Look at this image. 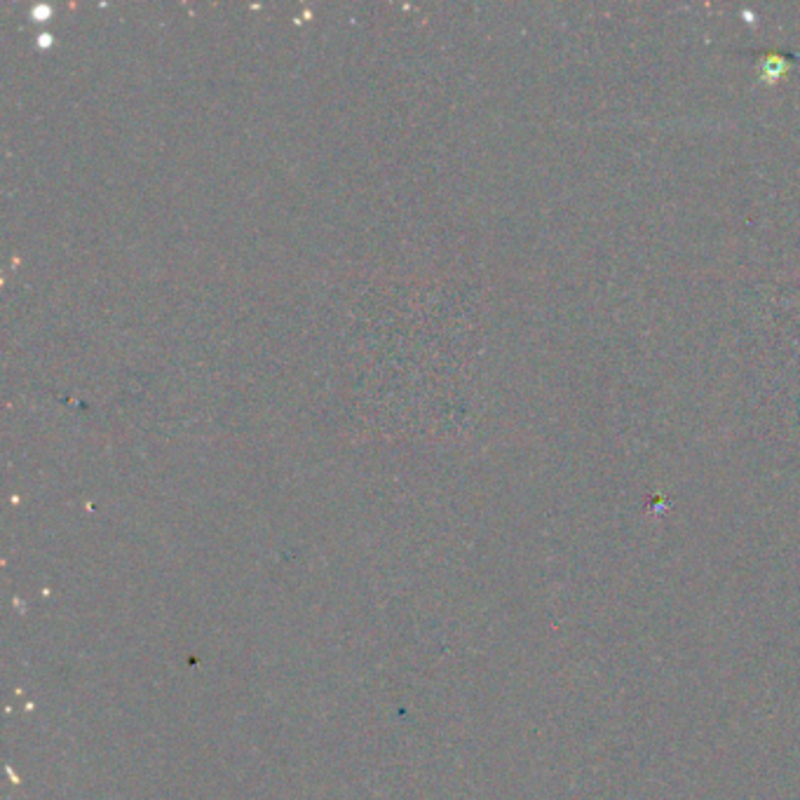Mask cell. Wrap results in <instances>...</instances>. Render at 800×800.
<instances>
[{
    "mask_svg": "<svg viewBox=\"0 0 800 800\" xmlns=\"http://www.w3.org/2000/svg\"><path fill=\"white\" fill-rule=\"evenodd\" d=\"M789 71V62L779 54H770L760 63V81L763 82H777L784 73Z\"/></svg>",
    "mask_w": 800,
    "mask_h": 800,
    "instance_id": "obj_1",
    "label": "cell"
}]
</instances>
